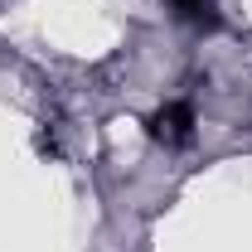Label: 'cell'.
Listing matches in <instances>:
<instances>
[{
  "label": "cell",
  "instance_id": "obj_1",
  "mask_svg": "<svg viewBox=\"0 0 252 252\" xmlns=\"http://www.w3.org/2000/svg\"><path fill=\"white\" fill-rule=\"evenodd\" d=\"M151 136L165 141V146H189L194 141V107L189 102H170L156 122H151Z\"/></svg>",
  "mask_w": 252,
  "mask_h": 252
},
{
  "label": "cell",
  "instance_id": "obj_2",
  "mask_svg": "<svg viewBox=\"0 0 252 252\" xmlns=\"http://www.w3.org/2000/svg\"><path fill=\"white\" fill-rule=\"evenodd\" d=\"M170 5H175L180 20H204L209 15V0H170Z\"/></svg>",
  "mask_w": 252,
  "mask_h": 252
}]
</instances>
